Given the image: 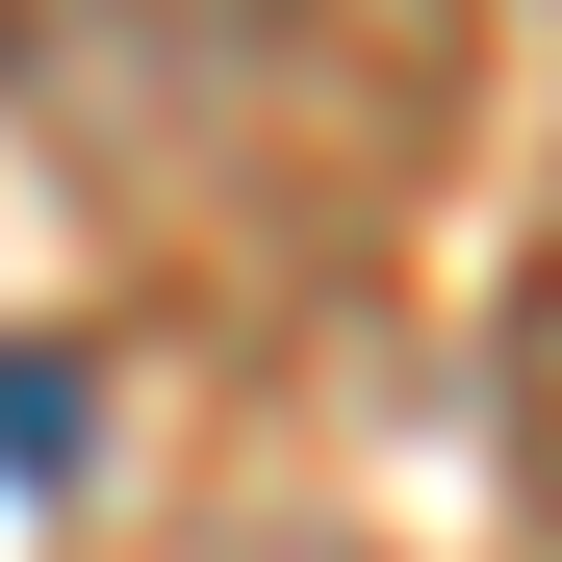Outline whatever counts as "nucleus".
<instances>
[{
    "mask_svg": "<svg viewBox=\"0 0 562 562\" xmlns=\"http://www.w3.org/2000/svg\"><path fill=\"white\" fill-rule=\"evenodd\" d=\"M0 128L77 205H179L256 128V0H0Z\"/></svg>",
    "mask_w": 562,
    "mask_h": 562,
    "instance_id": "obj_1",
    "label": "nucleus"
},
{
    "mask_svg": "<svg viewBox=\"0 0 562 562\" xmlns=\"http://www.w3.org/2000/svg\"><path fill=\"white\" fill-rule=\"evenodd\" d=\"M256 52H333L384 128H435V103H460V52H486V0H256Z\"/></svg>",
    "mask_w": 562,
    "mask_h": 562,
    "instance_id": "obj_2",
    "label": "nucleus"
},
{
    "mask_svg": "<svg viewBox=\"0 0 562 562\" xmlns=\"http://www.w3.org/2000/svg\"><path fill=\"white\" fill-rule=\"evenodd\" d=\"M486 435H512V512L562 537V231L512 256V307H486Z\"/></svg>",
    "mask_w": 562,
    "mask_h": 562,
    "instance_id": "obj_3",
    "label": "nucleus"
},
{
    "mask_svg": "<svg viewBox=\"0 0 562 562\" xmlns=\"http://www.w3.org/2000/svg\"><path fill=\"white\" fill-rule=\"evenodd\" d=\"M0 486H77V358L0 333Z\"/></svg>",
    "mask_w": 562,
    "mask_h": 562,
    "instance_id": "obj_4",
    "label": "nucleus"
}]
</instances>
